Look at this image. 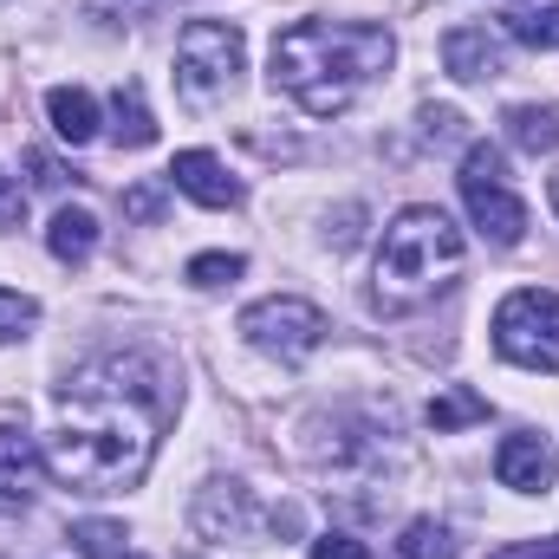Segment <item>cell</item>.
Wrapping results in <instances>:
<instances>
[{
    "mask_svg": "<svg viewBox=\"0 0 559 559\" xmlns=\"http://www.w3.org/2000/svg\"><path fill=\"white\" fill-rule=\"evenodd\" d=\"M66 540H72L85 559H111V554H124V540H131V534H124L118 521H79Z\"/></svg>",
    "mask_w": 559,
    "mask_h": 559,
    "instance_id": "19",
    "label": "cell"
},
{
    "mask_svg": "<svg viewBox=\"0 0 559 559\" xmlns=\"http://www.w3.org/2000/svg\"><path fill=\"white\" fill-rule=\"evenodd\" d=\"M312 559H371V547L352 540V534H319L312 540Z\"/></svg>",
    "mask_w": 559,
    "mask_h": 559,
    "instance_id": "24",
    "label": "cell"
},
{
    "mask_svg": "<svg viewBox=\"0 0 559 559\" xmlns=\"http://www.w3.org/2000/svg\"><path fill=\"white\" fill-rule=\"evenodd\" d=\"M547 202H554V215H559V169L547 176Z\"/></svg>",
    "mask_w": 559,
    "mask_h": 559,
    "instance_id": "30",
    "label": "cell"
},
{
    "mask_svg": "<svg viewBox=\"0 0 559 559\" xmlns=\"http://www.w3.org/2000/svg\"><path fill=\"white\" fill-rule=\"evenodd\" d=\"M442 66H449V79L481 85V79H501L508 52H501V39L488 26H455V33H442Z\"/></svg>",
    "mask_w": 559,
    "mask_h": 559,
    "instance_id": "11",
    "label": "cell"
},
{
    "mask_svg": "<svg viewBox=\"0 0 559 559\" xmlns=\"http://www.w3.org/2000/svg\"><path fill=\"white\" fill-rule=\"evenodd\" d=\"M397 39L371 20H299L274 39V92H286L306 118H338L358 92L391 72Z\"/></svg>",
    "mask_w": 559,
    "mask_h": 559,
    "instance_id": "2",
    "label": "cell"
},
{
    "mask_svg": "<svg viewBox=\"0 0 559 559\" xmlns=\"http://www.w3.org/2000/svg\"><path fill=\"white\" fill-rule=\"evenodd\" d=\"M462 261H468V241H462V228L442 209H429V202L397 209L391 228H384V248H378V286H371V299L384 312L429 306L442 286H455Z\"/></svg>",
    "mask_w": 559,
    "mask_h": 559,
    "instance_id": "3",
    "label": "cell"
},
{
    "mask_svg": "<svg viewBox=\"0 0 559 559\" xmlns=\"http://www.w3.org/2000/svg\"><path fill=\"white\" fill-rule=\"evenodd\" d=\"M189 521H195L202 540H248V534L261 527V508H254V495H248L241 481H202Z\"/></svg>",
    "mask_w": 559,
    "mask_h": 559,
    "instance_id": "8",
    "label": "cell"
},
{
    "mask_svg": "<svg viewBox=\"0 0 559 559\" xmlns=\"http://www.w3.org/2000/svg\"><path fill=\"white\" fill-rule=\"evenodd\" d=\"M169 189H182V195L202 202V209H235V202H241V182L228 176V163H222L215 150H182V156L169 163Z\"/></svg>",
    "mask_w": 559,
    "mask_h": 559,
    "instance_id": "10",
    "label": "cell"
},
{
    "mask_svg": "<svg viewBox=\"0 0 559 559\" xmlns=\"http://www.w3.org/2000/svg\"><path fill=\"white\" fill-rule=\"evenodd\" d=\"M39 319V299H26V293H7L0 286V345H13V338H26V325Z\"/></svg>",
    "mask_w": 559,
    "mask_h": 559,
    "instance_id": "22",
    "label": "cell"
},
{
    "mask_svg": "<svg viewBox=\"0 0 559 559\" xmlns=\"http://www.w3.org/2000/svg\"><path fill=\"white\" fill-rule=\"evenodd\" d=\"M495 352L521 371H559V293L521 286L495 306Z\"/></svg>",
    "mask_w": 559,
    "mask_h": 559,
    "instance_id": "5",
    "label": "cell"
},
{
    "mask_svg": "<svg viewBox=\"0 0 559 559\" xmlns=\"http://www.w3.org/2000/svg\"><path fill=\"white\" fill-rule=\"evenodd\" d=\"M455 182H462V202H468L475 228H481L495 248H521V235H527V209H521V195L508 189V163H501V150H495V143H468Z\"/></svg>",
    "mask_w": 559,
    "mask_h": 559,
    "instance_id": "6",
    "label": "cell"
},
{
    "mask_svg": "<svg viewBox=\"0 0 559 559\" xmlns=\"http://www.w3.org/2000/svg\"><path fill=\"white\" fill-rule=\"evenodd\" d=\"M59 404L66 417H59V436L46 442V468L79 495H118L150 475L156 429L176 417L182 391L163 358L124 352V358H98L79 378H66Z\"/></svg>",
    "mask_w": 559,
    "mask_h": 559,
    "instance_id": "1",
    "label": "cell"
},
{
    "mask_svg": "<svg viewBox=\"0 0 559 559\" xmlns=\"http://www.w3.org/2000/svg\"><path fill=\"white\" fill-rule=\"evenodd\" d=\"M241 59H248L241 26H228V20H189L182 39H176V85H182V98L189 105H222L235 92V79H241Z\"/></svg>",
    "mask_w": 559,
    "mask_h": 559,
    "instance_id": "4",
    "label": "cell"
},
{
    "mask_svg": "<svg viewBox=\"0 0 559 559\" xmlns=\"http://www.w3.org/2000/svg\"><path fill=\"white\" fill-rule=\"evenodd\" d=\"M241 338H248L254 352L280 358V365H299V358H312V352L325 345V312H319L312 299H293V293L254 299V306L241 312Z\"/></svg>",
    "mask_w": 559,
    "mask_h": 559,
    "instance_id": "7",
    "label": "cell"
},
{
    "mask_svg": "<svg viewBox=\"0 0 559 559\" xmlns=\"http://www.w3.org/2000/svg\"><path fill=\"white\" fill-rule=\"evenodd\" d=\"M495 475H501V488H514V495H547L554 475H559L554 442H547L540 429H514V436H501V449H495Z\"/></svg>",
    "mask_w": 559,
    "mask_h": 559,
    "instance_id": "9",
    "label": "cell"
},
{
    "mask_svg": "<svg viewBox=\"0 0 559 559\" xmlns=\"http://www.w3.org/2000/svg\"><path fill=\"white\" fill-rule=\"evenodd\" d=\"M111 118H118V150H150L156 143V118H150V105H143V85H118V98H111Z\"/></svg>",
    "mask_w": 559,
    "mask_h": 559,
    "instance_id": "16",
    "label": "cell"
},
{
    "mask_svg": "<svg viewBox=\"0 0 559 559\" xmlns=\"http://www.w3.org/2000/svg\"><path fill=\"white\" fill-rule=\"evenodd\" d=\"M468 423H488V397H475L468 384H449L436 404H429V429L449 436V429H468Z\"/></svg>",
    "mask_w": 559,
    "mask_h": 559,
    "instance_id": "17",
    "label": "cell"
},
{
    "mask_svg": "<svg viewBox=\"0 0 559 559\" xmlns=\"http://www.w3.org/2000/svg\"><path fill=\"white\" fill-rule=\"evenodd\" d=\"M455 554H462V540H455L442 521H429V514L411 521V527H404V540H397V559H455Z\"/></svg>",
    "mask_w": 559,
    "mask_h": 559,
    "instance_id": "18",
    "label": "cell"
},
{
    "mask_svg": "<svg viewBox=\"0 0 559 559\" xmlns=\"http://www.w3.org/2000/svg\"><path fill=\"white\" fill-rule=\"evenodd\" d=\"M124 215H131V222H156V215H163V182L131 189V195H124Z\"/></svg>",
    "mask_w": 559,
    "mask_h": 559,
    "instance_id": "25",
    "label": "cell"
},
{
    "mask_svg": "<svg viewBox=\"0 0 559 559\" xmlns=\"http://www.w3.org/2000/svg\"><path fill=\"white\" fill-rule=\"evenodd\" d=\"M352 241H358V209H345V215H338V235H332V248H352Z\"/></svg>",
    "mask_w": 559,
    "mask_h": 559,
    "instance_id": "29",
    "label": "cell"
},
{
    "mask_svg": "<svg viewBox=\"0 0 559 559\" xmlns=\"http://www.w3.org/2000/svg\"><path fill=\"white\" fill-rule=\"evenodd\" d=\"M39 468H46V455L33 449V436L20 423H0V495L7 501H26L39 488Z\"/></svg>",
    "mask_w": 559,
    "mask_h": 559,
    "instance_id": "12",
    "label": "cell"
},
{
    "mask_svg": "<svg viewBox=\"0 0 559 559\" xmlns=\"http://www.w3.org/2000/svg\"><path fill=\"white\" fill-rule=\"evenodd\" d=\"M495 559H559V534H554V540H521V547H501Z\"/></svg>",
    "mask_w": 559,
    "mask_h": 559,
    "instance_id": "27",
    "label": "cell"
},
{
    "mask_svg": "<svg viewBox=\"0 0 559 559\" xmlns=\"http://www.w3.org/2000/svg\"><path fill=\"white\" fill-rule=\"evenodd\" d=\"M46 248H52V261L85 267V261H92V248H98V215H92V209H79V202H66V209L46 222Z\"/></svg>",
    "mask_w": 559,
    "mask_h": 559,
    "instance_id": "13",
    "label": "cell"
},
{
    "mask_svg": "<svg viewBox=\"0 0 559 559\" xmlns=\"http://www.w3.org/2000/svg\"><path fill=\"white\" fill-rule=\"evenodd\" d=\"M501 124H508V143L527 150V156H554L559 150V105H514Z\"/></svg>",
    "mask_w": 559,
    "mask_h": 559,
    "instance_id": "15",
    "label": "cell"
},
{
    "mask_svg": "<svg viewBox=\"0 0 559 559\" xmlns=\"http://www.w3.org/2000/svg\"><path fill=\"white\" fill-rule=\"evenodd\" d=\"M248 274V261L241 254H195L189 261V286H202V293H215V286H228V280Z\"/></svg>",
    "mask_w": 559,
    "mask_h": 559,
    "instance_id": "21",
    "label": "cell"
},
{
    "mask_svg": "<svg viewBox=\"0 0 559 559\" xmlns=\"http://www.w3.org/2000/svg\"><path fill=\"white\" fill-rule=\"evenodd\" d=\"M508 33L534 52H554L559 46V7H540V13H508Z\"/></svg>",
    "mask_w": 559,
    "mask_h": 559,
    "instance_id": "20",
    "label": "cell"
},
{
    "mask_svg": "<svg viewBox=\"0 0 559 559\" xmlns=\"http://www.w3.org/2000/svg\"><path fill=\"white\" fill-rule=\"evenodd\" d=\"M26 222V189L13 176H0V228H20Z\"/></svg>",
    "mask_w": 559,
    "mask_h": 559,
    "instance_id": "26",
    "label": "cell"
},
{
    "mask_svg": "<svg viewBox=\"0 0 559 559\" xmlns=\"http://www.w3.org/2000/svg\"><path fill=\"white\" fill-rule=\"evenodd\" d=\"M46 118H52V131L66 143L98 138V98H92L85 85H52V92H46Z\"/></svg>",
    "mask_w": 559,
    "mask_h": 559,
    "instance_id": "14",
    "label": "cell"
},
{
    "mask_svg": "<svg viewBox=\"0 0 559 559\" xmlns=\"http://www.w3.org/2000/svg\"><path fill=\"white\" fill-rule=\"evenodd\" d=\"M417 124H423V143H455L462 138V111H455V105H423Z\"/></svg>",
    "mask_w": 559,
    "mask_h": 559,
    "instance_id": "23",
    "label": "cell"
},
{
    "mask_svg": "<svg viewBox=\"0 0 559 559\" xmlns=\"http://www.w3.org/2000/svg\"><path fill=\"white\" fill-rule=\"evenodd\" d=\"M26 163H33V182H39V189H66V169H59L52 156H26Z\"/></svg>",
    "mask_w": 559,
    "mask_h": 559,
    "instance_id": "28",
    "label": "cell"
}]
</instances>
